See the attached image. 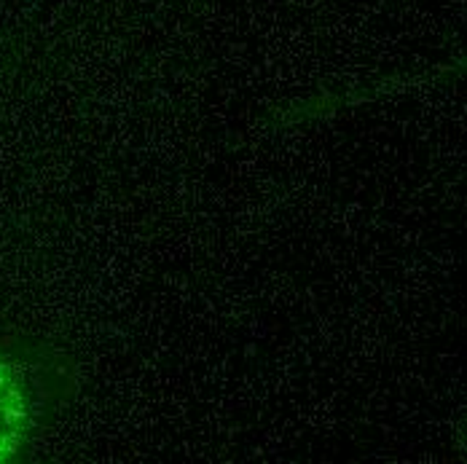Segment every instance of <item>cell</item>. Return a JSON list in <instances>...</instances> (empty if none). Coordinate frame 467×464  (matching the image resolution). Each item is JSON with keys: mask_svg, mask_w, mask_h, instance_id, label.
<instances>
[{"mask_svg": "<svg viewBox=\"0 0 467 464\" xmlns=\"http://www.w3.org/2000/svg\"><path fill=\"white\" fill-rule=\"evenodd\" d=\"M78 392V366L54 341L0 333V464L27 462Z\"/></svg>", "mask_w": 467, "mask_h": 464, "instance_id": "obj_1", "label": "cell"}, {"mask_svg": "<svg viewBox=\"0 0 467 464\" xmlns=\"http://www.w3.org/2000/svg\"><path fill=\"white\" fill-rule=\"evenodd\" d=\"M462 446L467 449V421H465V427H462Z\"/></svg>", "mask_w": 467, "mask_h": 464, "instance_id": "obj_3", "label": "cell"}, {"mask_svg": "<svg viewBox=\"0 0 467 464\" xmlns=\"http://www.w3.org/2000/svg\"><path fill=\"white\" fill-rule=\"evenodd\" d=\"M457 76H467V57L462 59H457V62H451V65H446V67H438L432 76H421V78H414L411 84H420V81H441V78H457Z\"/></svg>", "mask_w": 467, "mask_h": 464, "instance_id": "obj_2", "label": "cell"}]
</instances>
